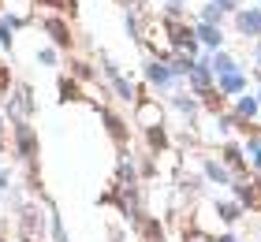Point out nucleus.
I'll use <instances>...</instances> for the list:
<instances>
[{"mask_svg":"<svg viewBox=\"0 0 261 242\" xmlns=\"http://www.w3.org/2000/svg\"><path fill=\"white\" fill-rule=\"evenodd\" d=\"M11 130H15V153L27 164H34V160H38V135H34V127L27 123V119H15Z\"/></svg>","mask_w":261,"mask_h":242,"instance_id":"f257e3e1","label":"nucleus"},{"mask_svg":"<svg viewBox=\"0 0 261 242\" xmlns=\"http://www.w3.org/2000/svg\"><path fill=\"white\" fill-rule=\"evenodd\" d=\"M164 30L172 34L168 41H172L175 48H183V52H191V56H194V30H191V26H183V22H175V19H172Z\"/></svg>","mask_w":261,"mask_h":242,"instance_id":"f03ea898","label":"nucleus"},{"mask_svg":"<svg viewBox=\"0 0 261 242\" xmlns=\"http://www.w3.org/2000/svg\"><path fill=\"white\" fill-rule=\"evenodd\" d=\"M135 116H138V123L142 127H161V104L157 101H149V97H146V101H138V108H135Z\"/></svg>","mask_w":261,"mask_h":242,"instance_id":"7ed1b4c3","label":"nucleus"},{"mask_svg":"<svg viewBox=\"0 0 261 242\" xmlns=\"http://www.w3.org/2000/svg\"><path fill=\"white\" fill-rule=\"evenodd\" d=\"M101 119H105V127H109V135L116 138V145H127V123H123V116H116L112 108H101Z\"/></svg>","mask_w":261,"mask_h":242,"instance_id":"20e7f679","label":"nucleus"},{"mask_svg":"<svg viewBox=\"0 0 261 242\" xmlns=\"http://www.w3.org/2000/svg\"><path fill=\"white\" fill-rule=\"evenodd\" d=\"M105 71H109V78H112V86H116V97H123V101H138V93H135V86L116 71V64H105Z\"/></svg>","mask_w":261,"mask_h":242,"instance_id":"39448f33","label":"nucleus"},{"mask_svg":"<svg viewBox=\"0 0 261 242\" xmlns=\"http://www.w3.org/2000/svg\"><path fill=\"white\" fill-rule=\"evenodd\" d=\"M239 34H246V38H261V11H239Z\"/></svg>","mask_w":261,"mask_h":242,"instance_id":"423d86ee","label":"nucleus"},{"mask_svg":"<svg viewBox=\"0 0 261 242\" xmlns=\"http://www.w3.org/2000/svg\"><path fill=\"white\" fill-rule=\"evenodd\" d=\"M187 78H191V86H194L201 97L213 90V78H209V67H205V64H194L191 71H187Z\"/></svg>","mask_w":261,"mask_h":242,"instance_id":"0eeeda50","label":"nucleus"},{"mask_svg":"<svg viewBox=\"0 0 261 242\" xmlns=\"http://www.w3.org/2000/svg\"><path fill=\"white\" fill-rule=\"evenodd\" d=\"M138 231H142V242H164V227H161L157 216H142Z\"/></svg>","mask_w":261,"mask_h":242,"instance_id":"6e6552de","label":"nucleus"},{"mask_svg":"<svg viewBox=\"0 0 261 242\" xmlns=\"http://www.w3.org/2000/svg\"><path fill=\"white\" fill-rule=\"evenodd\" d=\"M205 175L213 179V183H220V186H231L235 183V175L228 172V164H220V160H205Z\"/></svg>","mask_w":261,"mask_h":242,"instance_id":"1a4fd4ad","label":"nucleus"},{"mask_svg":"<svg viewBox=\"0 0 261 242\" xmlns=\"http://www.w3.org/2000/svg\"><path fill=\"white\" fill-rule=\"evenodd\" d=\"M45 30L53 34V41H56V45H64V48L71 45V30H67V22H64V19H45Z\"/></svg>","mask_w":261,"mask_h":242,"instance_id":"9d476101","label":"nucleus"},{"mask_svg":"<svg viewBox=\"0 0 261 242\" xmlns=\"http://www.w3.org/2000/svg\"><path fill=\"white\" fill-rule=\"evenodd\" d=\"M146 71H149V82H153V86H168V82H172V67L164 64V60H153Z\"/></svg>","mask_w":261,"mask_h":242,"instance_id":"9b49d317","label":"nucleus"},{"mask_svg":"<svg viewBox=\"0 0 261 242\" xmlns=\"http://www.w3.org/2000/svg\"><path fill=\"white\" fill-rule=\"evenodd\" d=\"M146 138H149V149H153V153H164V149H168V135H164V127H149Z\"/></svg>","mask_w":261,"mask_h":242,"instance_id":"f8f14e48","label":"nucleus"},{"mask_svg":"<svg viewBox=\"0 0 261 242\" xmlns=\"http://www.w3.org/2000/svg\"><path fill=\"white\" fill-rule=\"evenodd\" d=\"M224 164H228V168H235V172H243V149H239L235 142H228V145H224Z\"/></svg>","mask_w":261,"mask_h":242,"instance_id":"ddd939ff","label":"nucleus"},{"mask_svg":"<svg viewBox=\"0 0 261 242\" xmlns=\"http://www.w3.org/2000/svg\"><path fill=\"white\" fill-rule=\"evenodd\" d=\"M243 90V75L231 71V75H220V93H239Z\"/></svg>","mask_w":261,"mask_h":242,"instance_id":"4468645a","label":"nucleus"},{"mask_svg":"<svg viewBox=\"0 0 261 242\" xmlns=\"http://www.w3.org/2000/svg\"><path fill=\"white\" fill-rule=\"evenodd\" d=\"M217 216L220 220H228V224H235L243 216V205H231V201H224V205H217Z\"/></svg>","mask_w":261,"mask_h":242,"instance_id":"2eb2a0df","label":"nucleus"},{"mask_svg":"<svg viewBox=\"0 0 261 242\" xmlns=\"http://www.w3.org/2000/svg\"><path fill=\"white\" fill-rule=\"evenodd\" d=\"M235 116H239V119H254L257 116V101H254V97H243L239 108H235Z\"/></svg>","mask_w":261,"mask_h":242,"instance_id":"dca6fc26","label":"nucleus"},{"mask_svg":"<svg viewBox=\"0 0 261 242\" xmlns=\"http://www.w3.org/2000/svg\"><path fill=\"white\" fill-rule=\"evenodd\" d=\"M198 38L205 41V45H220V30L209 26V22H201V26H198Z\"/></svg>","mask_w":261,"mask_h":242,"instance_id":"f3484780","label":"nucleus"},{"mask_svg":"<svg viewBox=\"0 0 261 242\" xmlns=\"http://www.w3.org/2000/svg\"><path fill=\"white\" fill-rule=\"evenodd\" d=\"M213 67H217V75H231L235 71V60L228 52H217V60H213Z\"/></svg>","mask_w":261,"mask_h":242,"instance_id":"a211bd4d","label":"nucleus"},{"mask_svg":"<svg viewBox=\"0 0 261 242\" xmlns=\"http://www.w3.org/2000/svg\"><path fill=\"white\" fill-rule=\"evenodd\" d=\"M79 97V82L75 78H60V101H75Z\"/></svg>","mask_w":261,"mask_h":242,"instance_id":"6ab92c4d","label":"nucleus"},{"mask_svg":"<svg viewBox=\"0 0 261 242\" xmlns=\"http://www.w3.org/2000/svg\"><path fill=\"white\" fill-rule=\"evenodd\" d=\"M53 238L56 242H67V231H64V220H60V212L53 209Z\"/></svg>","mask_w":261,"mask_h":242,"instance_id":"aec40b11","label":"nucleus"},{"mask_svg":"<svg viewBox=\"0 0 261 242\" xmlns=\"http://www.w3.org/2000/svg\"><path fill=\"white\" fill-rule=\"evenodd\" d=\"M175 108L187 112V116H194V112H198V101H191V97H175Z\"/></svg>","mask_w":261,"mask_h":242,"instance_id":"412c9836","label":"nucleus"},{"mask_svg":"<svg viewBox=\"0 0 261 242\" xmlns=\"http://www.w3.org/2000/svg\"><path fill=\"white\" fill-rule=\"evenodd\" d=\"M11 30H15V22H11V19H0V45H11Z\"/></svg>","mask_w":261,"mask_h":242,"instance_id":"4be33fe9","label":"nucleus"},{"mask_svg":"<svg viewBox=\"0 0 261 242\" xmlns=\"http://www.w3.org/2000/svg\"><path fill=\"white\" fill-rule=\"evenodd\" d=\"M220 11H224L220 4H209L205 11H201V19H205V22H209V26H213V22H220Z\"/></svg>","mask_w":261,"mask_h":242,"instance_id":"5701e85b","label":"nucleus"},{"mask_svg":"<svg viewBox=\"0 0 261 242\" xmlns=\"http://www.w3.org/2000/svg\"><path fill=\"white\" fill-rule=\"evenodd\" d=\"M41 4H49L56 11H71V15H75V0H41Z\"/></svg>","mask_w":261,"mask_h":242,"instance_id":"b1692460","label":"nucleus"},{"mask_svg":"<svg viewBox=\"0 0 261 242\" xmlns=\"http://www.w3.org/2000/svg\"><path fill=\"white\" fill-rule=\"evenodd\" d=\"M38 64H45V67H49V64H56V52H53V48H45V52H38Z\"/></svg>","mask_w":261,"mask_h":242,"instance_id":"393cba45","label":"nucleus"},{"mask_svg":"<svg viewBox=\"0 0 261 242\" xmlns=\"http://www.w3.org/2000/svg\"><path fill=\"white\" fill-rule=\"evenodd\" d=\"M75 75H79V78H90L93 71H90V64H82V60H75Z\"/></svg>","mask_w":261,"mask_h":242,"instance_id":"a878e982","label":"nucleus"},{"mask_svg":"<svg viewBox=\"0 0 261 242\" xmlns=\"http://www.w3.org/2000/svg\"><path fill=\"white\" fill-rule=\"evenodd\" d=\"M8 82H11V75H8V67L0 64V93H8Z\"/></svg>","mask_w":261,"mask_h":242,"instance_id":"bb28decb","label":"nucleus"},{"mask_svg":"<svg viewBox=\"0 0 261 242\" xmlns=\"http://www.w3.org/2000/svg\"><path fill=\"white\" fill-rule=\"evenodd\" d=\"M11 186V172H8V168H0V190H8Z\"/></svg>","mask_w":261,"mask_h":242,"instance_id":"cd10ccee","label":"nucleus"},{"mask_svg":"<svg viewBox=\"0 0 261 242\" xmlns=\"http://www.w3.org/2000/svg\"><path fill=\"white\" fill-rule=\"evenodd\" d=\"M250 153H254V168H257V172H261V145H254V149H250Z\"/></svg>","mask_w":261,"mask_h":242,"instance_id":"c85d7f7f","label":"nucleus"},{"mask_svg":"<svg viewBox=\"0 0 261 242\" xmlns=\"http://www.w3.org/2000/svg\"><path fill=\"white\" fill-rule=\"evenodd\" d=\"M217 242H239V238H235V235H220Z\"/></svg>","mask_w":261,"mask_h":242,"instance_id":"c756f323","label":"nucleus"},{"mask_svg":"<svg viewBox=\"0 0 261 242\" xmlns=\"http://www.w3.org/2000/svg\"><path fill=\"white\" fill-rule=\"evenodd\" d=\"M217 4H220V8H231V0H217Z\"/></svg>","mask_w":261,"mask_h":242,"instance_id":"7c9ffc66","label":"nucleus"},{"mask_svg":"<svg viewBox=\"0 0 261 242\" xmlns=\"http://www.w3.org/2000/svg\"><path fill=\"white\" fill-rule=\"evenodd\" d=\"M0 127H4V123H0Z\"/></svg>","mask_w":261,"mask_h":242,"instance_id":"2f4dec72","label":"nucleus"}]
</instances>
